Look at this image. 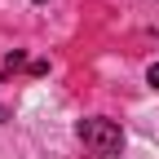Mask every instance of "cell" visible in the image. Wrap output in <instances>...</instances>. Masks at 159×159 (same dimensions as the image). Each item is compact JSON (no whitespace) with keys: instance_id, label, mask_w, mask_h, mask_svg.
Here are the masks:
<instances>
[{"instance_id":"cell-1","label":"cell","mask_w":159,"mask_h":159,"mask_svg":"<svg viewBox=\"0 0 159 159\" xmlns=\"http://www.w3.org/2000/svg\"><path fill=\"white\" fill-rule=\"evenodd\" d=\"M75 133H80V142H84L93 155H102V159H111V155L124 150V133H119L115 119L89 115V119H80V124H75Z\"/></svg>"},{"instance_id":"cell-2","label":"cell","mask_w":159,"mask_h":159,"mask_svg":"<svg viewBox=\"0 0 159 159\" xmlns=\"http://www.w3.org/2000/svg\"><path fill=\"white\" fill-rule=\"evenodd\" d=\"M22 62H27V57H22V53H9V57H5V71H18V66H22Z\"/></svg>"},{"instance_id":"cell-3","label":"cell","mask_w":159,"mask_h":159,"mask_svg":"<svg viewBox=\"0 0 159 159\" xmlns=\"http://www.w3.org/2000/svg\"><path fill=\"white\" fill-rule=\"evenodd\" d=\"M146 80H150V89H159V62H155V66L146 71Z\"/></svg>"},{"instance_id":"cell-4","label":"cell","mask_w":159,"mask_h":159,"mask_svg":"<svg viewBox=\"0 0 159 159\" xmlns=\"http://www.w3.org/2000/svg\"><path fill=\"white\" fill-rule=\"evenodd\" d=\"M89 159H102V155H89Z\"/></svg>"}]
</instances>
